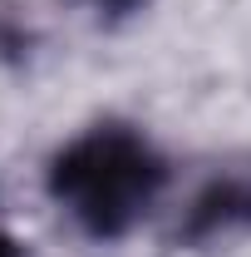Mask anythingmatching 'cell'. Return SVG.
<instances>
[{"mask_svg": "<svg viewBox=\"0 0 251 257\" xmlns=\"http://www.w3.org/2000/svg\"><path fill=\"white\" fill-rule=\"evenodd\" d=\"M50 188L94 237H124L162 193L158 154L128 128H94L54 159Z\"/></svg>", "mask_w": 251, "mask_h": 257, "instance_id": "obj_1", "label": "cell"}, {"mask_svg": "<svg viewBox=\"0 0 251 257\" xmlns=\"http://www.w3.org/2000/svg\"><path fill=\"white\" fill-rule=\"evenodd\" d=\"M246 223H251V173H226L192 203L182 232H188V242H207L217 232H232Z\"/></svg>", "mask_w": 251, "mask_h": 257, "instance_id": "obj_2", "label": "cell"}, {"mask_svg": "<svg viewBox=\"0 0 251 257\" xmlns=\"http://www.w3.org/2000/svg\"><path fill=\"white\" fill-rule=\"evenodd\" d=\"M0 257H25V252H20V247H15V242H10V237L0 232Z\"/></svg>", "mask_w": 251, "mask_h": 257, "instance_id": "obj_3", "label": "cell"}, {"mask_svg": "<svg viewBox=\"0 0 251 257\" xmlns=\"http://www.w3.org/2000/svg\"><path fill=\"white\" fill-rule=\"evenodd\" d=\"M98 5H108V10H128V5H138V0H98Z\"/></svg>", "mask_w": 251, "mask_h": 257, "instance_id": "obj_4", "label": "cell"}]
</instances>
